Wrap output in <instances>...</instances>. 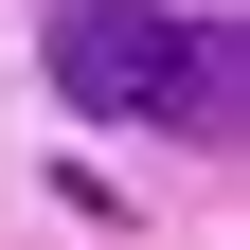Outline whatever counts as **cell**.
<instances>
[{
    "label": "cell",
    "mask_w": 250,
    "mask_h": 250,
    "mask_svg": "<svg viewBox=\"0 0 250 250\" xmlns=\"http://www.w3.org/2000/svg\"><path fill=\"white\" fill-rule=\"evenodd\" d=\"M197 143H232V107H250V72H232V18H179V89H161Z\"/></svg>",
    "instance_id": "2"
},
{
    "label": "cell",
    "mask_w": 250,
    "mask_h": 250,
    "mask_svg": "<svg viewBox=\"0 0 250 250\" xmlns=\"http://www.w3.org/2000/svg\"><path fill=\"white\" fill-rule=\"evenodd\" d=\"M54 89H72L89 125H143L179 89V18L161 0H54Z\"/></svg>",
    "instance_id": "1"
}]
</instances>
